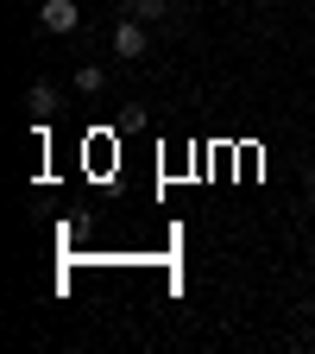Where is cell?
I'll list each match as a JSON object with an SVG mask.
<instances>
[{"instance_id": "2", "label": "cell", "mask_w": 315, "mask_h": 354, "mask_svg": "<svg viewBox=\"0 0 315 354\" xmlns=\"http://www.w3.org/2000/svg\"><path fill=\"white\" fill-rule=\"evenodd\" d=\"M114 57H145V19H120L114 26Z\"/></svg>"}, {"instance_id": "5", "label": "cell", "mask_w": 315, "mask_h": 354, "mask_svg": "<svg viewBox=\"0 0 315 354\" xmlns=\"http://www.w3.org/2000/svg\"><path fill=\"white\" fill-rule=\"evenodd\" d=\"M26 108H38V114H44V108H57V95H51V88H44V82H38V88H32V95H26Z\"/></svg>"}, {"instance_id": "6", "label": "cell", "mask_w": 315, "mask_h": 354, "mask_svg": "<svg viewBox=\"0 0 315 354\" xmlns=\"http://www.w3.org/2000/svg\"><path fill=\"white\" fill-rule=\"evenodd\" d=\"M309 190H315V165H309Z\"/></svg>"}, {"instance_id": "4", "label": "cell", "mask_w": 315, "mask_h": 354, "mask_svg": "<svg viewBox=\"0 0 315 354\" xmlns=\"http://www.w3.org/2000/svg\"><path fill=\"white\" fill-rule=\"evenodd\" d=\"M126 13L152 26V19H164V13H170V0H126Z\"/></svg>"}, {"instance_id": "1", "label": "cell", "mask_w": 315, "mask_h": 354, "mask_svg": "<svg viewBox=\"0 0 315 354\" xmlns=\"http://www.w3.org/2000/svg\"><path fill=\"white\" fill-rule=\"evenodd\" d=\"M38 26L51 32V38H70L82 26V7H76V0H44V7H38Z\"/></svg>"}, {"instance_id": "3", "label": "cell", "mask_w": 315, "mask_h": 354, "mask_svg": "<svg viewBox=\"0 0 315 354\" xmlns=\"http://www.w3.org/2000/svg\"><path fill=\"white\" fill-rule=\"evenodd\" d=\"M76 88H82V95H101V88H108V70L101 64H82L76 70Z\"/></svg>"}]
</instances>
